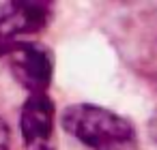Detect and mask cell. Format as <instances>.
Segmentation results:
<instances>
[{
    "mask_svg": "<svg viewBox=\"0 0 157 150\" xmlns=\"http://www.w3.org/2000/svg\"><path fill=\"white\" fill-rule=\"evenodd\" d=\"M65 129L90 150H136V131L123 116L90 103L71 105L63 116Z\"/></svg>",
    "mask_w": 157,
    "mask_h": 150,
    "instance_id": "1",
    "label": "cell"
},
{
    "mask_svg": "<svg viewBox=\"0 0 157 150\" xmlns=\"http://www.w3.org/2000/svg\"><path fill=\"white\" fill-rule=\"evenodd\" d=\"M50 22V7L43 2L0 5V56H9L28 37L43 30Z\"/></svg>",
    "mask_w": 157,
    "mask_h": 150,
    "instance_id": "2",
    "label": "cell"
},
{
    "mask_svg": "<svg viewBox=\"0 0 157 150\" xmlns=\"http://www.w3.org/2000/svg\"><path fill=\"white\" fill-rule=\"evenodd\" d=\"M7 58L20 86H24L30 94H45L54 75V56L50 47L37 41H26L17 45Z\"/></svg>",
    "mask_w": 157,
    "mask_h": 150,
    "instance_id": "3",
    "label": "cell"
},
{
    "mask_svg": "<svg viewBox=\"0 0 157 150\" xmlns=\"http://www.w3.org/2000/svg\"><path fill=\"white\" fill-rule=\"evenodd\" d=\"M54 103L48 94L26 99L20 116L26 150H54Z\"/></svg>",
    "mask_w": 157,
    "mask_h": 150,
    "instance_id": "4",
    "label": "cell"
},
{
    "mask_svg": "<svg viewBox=\"0 0 157 150\" xmlns=\"http://www.w3.org/2000/svg\"><path fill=\"white\" fill-rule=\"evenodd\" d=\"M0 150H11V131L0 116Z\"/></svg>",
    "mask_w": 157,
    "mask_h": 150,
    "instance_id": "5",
    "label": "cell"
},
{
    "mask_svg": "<svg viewBox=\"0 0 157 150\" xmlns=\"http://www.w3.org/2000/svg\"><path fill=\"white\" fill-rule=\"evenodd\" d=\"M153 126H155V135H157V118H155V122H153Z\"/></svg>",
    "mask_w": 157,
    "mask_h": 150,
    "instance_id": "6",
    "label": "cell"
}]
</instances>
